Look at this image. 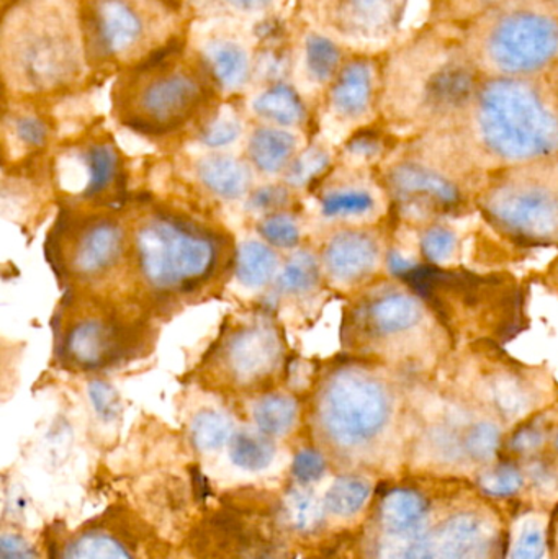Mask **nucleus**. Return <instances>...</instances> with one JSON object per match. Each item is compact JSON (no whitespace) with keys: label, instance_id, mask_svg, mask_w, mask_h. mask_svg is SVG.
Masks as SVG:
<instances>
[{"label":"nucleus","instance_id":"obj_10","mask_svg":"<svg viewBox=\"0 0 558 559\" xmlns=\"http://www.w3.org/2000/svg\"><path fill=\"white\" fill-rule=\"evenodd\" d=\"M49 245L59 277L74 289L95 292L127 269V219L104 209L66 210Z\"/></svg>","mask_w":558,"mask_h":559},{"label":"nucleus","instance_id":"obj_4","mask_svg":"<svg viewBox=\"0 0 558 559\" xmlns=\"http://www.w3.org/2000/svg\"><path fill=\"white\" fill-rule=\"evenodd\" d=\"M416 411L406 473L474 481L503 453L507 424L468 393L428 394Z\"/></svg>","mask_w":558,"mask_h":559},{"label":"nucleus","instance_id":"obj_19","mask_svg":"<svg viewBox=\"0 0 558 559\" xmlns=\"http://www.w3.org/2000/svg\"><path fill=\"white\" fill-rule=\"evenodd\" d=\"M406 0H333L331 19L343 35L356 39H385L402 20Z\"/></svg>","mask_w":558,"mask_h":559},{"label":"nucleus","instance_id":"obj_31","mask_svg":"<svg viewBox=\"0 0 558 559\" xmlns=\"http://www.w3.org/2000/svg\"><path fill=\"white\" fill-rule=\"evenodd\" d=\"M418 242L419 252L425 255L426 261L439 267H449L461 258V233L452 225L438 223L428 226L419 236Z\"/></svg>","mask_w":558,"mask_h":559},{"label":"nucleus","instance_id":"obj_43","mask_svg":"<svg viewBox=\"0 0 558 559\" xmlns=\"http://www.w3.org/2000/svg\"><path fill=\"white\" fill-rule=\"evenodd\" d=\"M288 187H261L252 193L249 199V206L258 210V212L269 215V213L281 212L287 205L288 199H290V192Z\"/></svg>","mask_w":558,"mask_h":559},{"label":"nucleus","instance_id":"obj_34","mask_svg":"<svg viewBox=\"0 0 558 559\" xmlns=\"http://www.w3.org/2000/svg\"><path fill=\"white\" fill-rule=\"evenodd\" d=\"M259 235L262 241L272 248L292 251L297 249L301 241V229L297 218L290 213L274 212L264 215L259 222Z\"/></svg>","mask_w":558,"mask_h":559},{"label":"nucleus","instance_id":"obj_33","mask_svg":"<svg viewBox=\"0 0 558 559\" xmlns=\"http://www.w3.org/2000/svg\"><path fill=\"white\" fill-rule=\"evenodd\" d=\"M62 559H134L131 551L114 535L88 532L66 547Z\"/></svg>","mask_w":558,"mask_h":559},{"label":"nucleus","instance_id":"obj_15","mask_svg":"<svg viewBox=\"0 0 558 559\" xmlns=\"http://www.w3.org/2000/svg\"><path fill=\"white\" fill-rule=\"evenodd\" d=\"M459 164L439 163V157L416 156L395 160L387 170V193L409 219L446 215L464 202Z\"/></svg>","mask_w":558,"mask_h":559},{"label":"nucleus","instance_id":"obj_36","mask_svg":"<svg viewBox=\"0 0 558 559\" xmlns=\"http://www.w3.org/2000/svg\"><path fill=\"white\" fill-rule=\"evenodd\" d=\"M324 504H320L311 492L292 489L287 499L288 521L300 532H311L323 521Z\"/></svg>","mask_w":558,"mask_h":559},{"label":"nucleus","instance_id":"obj_39","mask_svg":"<svg viewBox=\"0 0 558 559\" xmlns=\"http://www.w3.org/2000/svg\"><path fill=\"white\" fill-rule=\"evenodd\" d=\"M12 133L25 150H41L48 143V124L36 115H19L13 118Z\"/></svg>","mask_w":558,"mask_h":559},{"label":"nucleus","instance_id":"obj_38","mask_svg":"<svg viewBox=\"0 0 558 559\" xmlns=\"http://www.w3.org/2000/svg\"><path fill=\"white\" fill-rule=\"evenodd\" d=\"M520 0H436L439 15L444 19H472V16L487 15L498 9H507L511 3Z\"/></svg>","mask_w":558,"mask_h":559},{"label":"nucleus","instance_id":"obj_37","mask_svg":"<svg viewBox=\"0 0 558 559\" xmlns=\"http://www.w3.org/2000/svg\"><path fill=\"white\" fill-rule=\"evenodd\" d=\"M328 166H330V154L321 147H310L300 156L295 157L294 163L288 167L287 183L294 189L308 186L321 177Z\"/></svg>","mask_w":558,"mask_h":559},{"label":"nucleus","instance_id":"obj_11","mask_svg":"<svg viewBox=\"0 0 558 559\" xmlns=\"http://www.w3.org/2000/svg\"><path fill=\"white\" fill-rule=\"evenodd\" d=\"M66 299L56 318V354L69 370L100 371L117 365L138 344L140 322L97 292Z\"/></svg>","mask_w":558,"mask_h":559},{"label":"nucleus","instance_id":"obj_3","mask_svg":"<svg viewBox=\"0 0 558 559\" xmlns=\"http://www.w3.org/2000/svg\"><path fill=\"white\" fill-rule=\"evenodd\" d=\"M127 228L130 285L151 305L199 301L235 271L238 249L229 233L173 206L144 203Z\"/></svg>","mask_w":558,"mask_h":559},{"label":"nucleus","instance_id":"obj_7","mask_svg":"<svg viewBox=\"0 0 558 559\" xmlns=\"http://www.w3.org/2000/svg\"><path fill=\"white\" fill-rule=\"evenodd\" d=\"M474 128L482 151L504 166L558 156V110L527 79L497 75L478 85Z\"/></svg>","mask_w":558,"mask_h":559},{"label":"nucleus","instance_id":"obj_1","mask_svg":"<svg viewBox=\"0 0 558 559\" xmlns=\"http://www.w3.org/2000/svg\"><path fill=\"white\" fill-rule=\"evenodd\" d=\"M370 522L369 559H507L508 511L471 479L406 473Z\"/></svg>","mask_w":558,"mask_h":559},{"label":"nucleus","instance_id":"obj_32","mask_svg":"<svg viewBox=\"0 0 558 559\" xmlns=\"http://www.w3.org/2000/svg\"><path fill=\"white\" fill-rule=\"evenodd\" d=\"M233 423L218 409H202L190 424V439L200 452H216L231 442Z\"/></svg>","mask_w":558,"mask_h":559},{"label":"nucleus","instance_id":"obj_23","mask_svg":"<svg viewBox=\"0 0 558 559\" xmlns=\"http://www.w3.org/2000/svg\"><path fill=\"white\" fill-rule=\"evenodd\" d=\"M298 138L281 128H258L249 138L248 157L264 176L287 173L297 157Z\"/></svg>","mask_w":558,"mask_h":559},{"label":"nucleus","instance_id":"obj_46","mask_svg":"<svg viewBox=\"0 0 558 559\" xmlns=\"http://www.w3.org/2000/svg\"><path fill=\"white\" fill-rule=\"evenodd\" d=\"M226 2L242 12H259V10L268 9L274 0H226Z\"/></svg>","mask_w":558,"mask_h":559},{"label":"nucleus","instance_id":"obj_45","mask_svg":"<svg viewBox=\"0 0 558 559\" xmlns=\"http://www.w3.org/2000/svg\"><path fill=\"white\" fill-rule=\"evenodd\" d=\"M549 554L550 559H558V502L550 511L549 518Z\"/></svg>","mask_w":558,"mask_h":559},{"label":"nucleus","instance_id":"obj_5","mask_svg":"<svg viewBox=\"0 0 558 559\" xmlns=\"http://www.w3.org/2000/svg\"><path fill=\"white\" fill-rule=\"evenodd\" d=\"M212 72L167 45L121 75L114 107L124 127L146 136H167L192 123L213 97Z\"/></svg>","mask_w":558,"mask_h":559},{"label":"nucleus","instance_id":"obj_20","mask_svg":"<svg viewBox=\"0 0 558 559\" xmlns=\"http://www.w3.org/2000/svg\"><path fill=\"white\" fill-rule=\"evenodd\" d=\"M376 98V71L364 59L349 62L337 75L331 91V107L344 121L369 117Z\"/></svg>","mask_w":558,"mask_h":559},{"label":"nucleus","instance_id":"obj_29","mask_svg":"<svg viewBox=\"0 0 558 559\" xmlns=\"http://www.w3.org/2000/svg\"><path fill=\"white\" fill-rule=\"evenodd\" d=\"M256 114L281 127H295L305 120V107L300 95L285 84L274 85L256 97Z\"/></svg>","mask_w":558,"mask_h":559},{"label":"nucleus","instance_id":"obj_8","mask_svg":"<svg viewBox=\"0 0 558 559\" xmlns=\"http://www.w3.org/2000/svg\"><path fill=\"white\" fill-rule=\"evenodd\" d=\"M81 22L59 0H26L3 25V61L12 79L36 92L58 91L82 68Z\"/></svg>","mask_w":558,"mask_h":559},{"label":"nucleus","instance_id":"obj_21","mask_svg":"<svg viewBox=\"0 0 558 559\" xmlns=\"http://www.w3.org/2000/svg\"><path fill=\"white\" fill-rule=\"evenodd\" d=\"M195 174L203 189L226 202L242 199L251 190V167L231 154H206L197 160Z\"/></svg>","mask_w":558,"mask_h":559},{"label":"nucleus","instance_id":"obj_14","mask_svg":"<svg viewBox=\"0 0 558 559\" xmlns=\"http://www.w3.org/2000/svg\"><path fill=\"white\" fill-rule=\"evenodd\" d=\"M156 0H84L79 9L85 52L100 64L150 58L157 38ZM159 51V49H157Z\"/></svg>","mask_w":558,"mask_h":559},{"label":"nucleus","instance_id":"obj_2","mask_svg":"<svg viewBox=\"0 0 558 559\" xmlns=\"http://www.w3.org/2000/svg\"><path fill=\"white\" fill-rule=\"evenodd\" d=\"M387 365L367 358L324 370L311 396V423L337 459L367 468L408 466L413 406Z\"/></svg>","mask_w":558,"mask_h":559},{"label":"nucleus","instance_id":"obj_16","mask_svg":"<svg viewBox=\"0 0 558 559\" xmlns=\"http://www.w3.org/2000/svg\"><path fill=\"white\" fill-rule=\"evenodd\" d=\"M66 169L56 170L61 189L79 209H104L120 199L124 190V167L111 141L92 140L64 159Z\"/></svg>","mask_w":558,"mask_h":559},{"label":"nucleus","instance_id":"obj_18","mask_svg":"<svg viewBox=\"0 0 558 559\" xmlns=\"http://www.w3.org/2000/svg\"><path fill=\"white\" fill-rule=\"evenodd\" d=\"M389 193L366 169H346L324 177L318 192L321 216L344 226H373L387 212Z\"/></svg>","mask_w":558,"mask_h":559},{"label":"nucleus","instance_id":"obj_12","mask_svg":"<svg viewBox=\"0 0 558 559\" xmlns=\"http://www.w3.org/2000/svg\"><path fill=\"white\" fill-rule=\"evenodd\" d=\"M554 159V157H553ZM511 167L482 193L497 229L531 242H558V160Z\"/></svg>","mask_w":558,"mask_h":559},{"label":"nucleus","instance_id":"obj_27","mask_svg":"<svg viewBox=\"0 0 558 559\" xmlns=\"http://www.w3.org/2000/svg\"><path fill=\"white\" fill-rule=\"evenodd\" d=\"M206 62L213 79L225 88H239L249 78L248 52L231 39H216L206 48Z\"/></svg>","mask_w":558,"mask_h":559},{"label":"nucleus","instance_id":"obj_44","mask_svg":"<svg viewBox=\"0 0 558 559\" xmlns=\"http://www.w3.org/2000/svg\"><path fill=\"white\" fill-rule=\"evenodd\" d=\"M0 559H35V550L19 535H3Z\"/></svg>","mask_w":558,"mask_h":559},{"label":"nucleus","instance_id":"obj_42","mask_svg":"<svg viewBox=\"0 0 558 559\" xmlns=\"http://www.w3.org/2000/svg\"><path fill=\"white\" fill-rule=\"evenodd\" d=\"M241 134V123L235 117H218L205 128L202 141L205 146L218 150L235 143Z\"/></svg>","mask_w":558,"mask_h":559},{"label":"nucleus","instance_id":"obj_41","mask_svg":"<svg viewBox=\"0 0 558 559\" xmlns=\"http://www.w3.org/2000/svg\"><path fill=\"white\" fill-rule=\"evenodd\" d=\"M292 472L300 485H311V483L320 481L327 473V459L318 450H300L295 456Z\"/></svg>","mask_w":558,"mask_h":559},{"label":"nucleus","instance_id":"obj_17","mask_svg":"<svg viewBox=\"0 0 558 559\" xmlns=\"http://www.w3.org/2000/svg\"><path fill=\"white\" fill-rule=\"evenodd\" d=\"M385 245L373 226H344L330 236L321 265L331 285L340 289L363 288L387 264Z\"/></svg>","mask_w":558,"mask_h":559},{"label":"nucleus","instance_id":"obj_28","mask_svg":"<svg viewBox=\"0 0 558 559\" xmlns=\"http://www.w3.org/2000/svg\"><path fill=\"white\" fill-rule=\"evenodd\" d=\"M373 496L372 481L363 475L337 478L324 495V509L337 519H353L366 509Z\"/></svg>","mask_w":558,"mask_h":559},{"label":"nucleus","instance_id":"obj_6","mask_svg":"<svg viewBox=\"0 0 558 559\" xmlns=\"http://www.w3.org/2000/svg\"><path fill=\"white\" fill-rule=\"evenodd\" d=\"M344 347L379 364L429 367L442 348V332L428 306L393 282L369 285L344 312Z\"/></svg>","mask_w":558,"mask_h":559},{"label":"nucleus","instance_id":"obj_40","mask_svg":"<svg viewBox=\"0 0 558 559\" xmlns=\"http://www.w3.org/2000/svg\"><path fill=\"white\" fill-rule=\"evenodd\" d=\"M88 397H91L95 414L104 423H111V420L117 419L118 414H120V396L110 383L92 381L91 386H88Z\"/></svg>","mask_w":558,"mask_h":559},{"label":"nucleus","instance_id":"obj_35","mask_svg":"<svg viewBox=\"0 0 558 559\" xmlns=\"http://www.w3.org/2000/svg\"><path fill=\"white\" fill-rule=\"evenodd\" d=\"M340 49L327 36L310 35L307 39V68L314 81H331L340 68Z\"/></svg>","mask_w":558,"mask_h":559},{"label":"nucleus","instance_id":"obj_22","mask_svg":"<svg viewBox=\"0 0 558 559\" xmlns=\"http://www.w3.org/2000/svg\"><path fill=\"white\" fill-rule=\"evenodd\" d=\"M550 511L537 508L514 509L510 519L507 559H550Z\"/></svg>","mask_w":558,"mask_h":559},{"label":"nucleus","instance_id":"obj_30","mask_svg":"<svg viewBox=\"0 0 558 559\" xmlns=\"http://www.w3.org/2000/svg\"><path fill=\"white\" fill-rule=\"evenodd\" d=\"M274 440L262 432L239 430L229 442V459L238 468L246 472H262L269 468L275 459Z\"/></svg>","mask_w":558,"mask_h":559},{"label":"nucleus","instance_id":"obj_25","mask_svg":"<svg viewBox=\"0 0 558 559\" xmlns=\"http://www.w3.org/2000/svg\"><path fill=\"white\" fill-rule=\"evenodd\" d=\"M323 275L318 255L307 249L294 252L278 271L275 292L285 298H305L320 288Z\"/></svg>","mask_w":558,"mask_h":559},{"label":"nucleus","instance_id":"obj_24","mask_svg":"<svg viewBox=\"0 0 558 559\" xmlns=\"http://www.w3.org/2000/svg\"><path fill=\"white\" fill-rule=\"evenodd\" d=\"M281 264L272 246L259 239L241 242L236 251L235 277L248 289H261L277 278Z\"/></svg>","mask_w":558,"mask_h":559},{"label":"nucleus","instance_id":"obj_26","mask_svg":"<svg viewBox=\"0 0 558 559\" xmlns=\"http://www.w3.org/2000/svg\"><path fill=\"white\" fill-rule=\"evenodd\" d=\"M298 401L290 394L265 393L261 394L252 406V419L259 432L264 436L284 437L294 429L298 420Z\"/></svg>","mask_w":558,"mask_h":559},{"label":"nucleus","instance_id":"obj_9","mask_svg":"<svg viewBox=\"0 0 558 559\" xmlns=\"http://www.w3.org/2000/svg\"><path fill=\"white\" fill-rule=\"evenodd\" d=\"M287 342L265 312L236 316L226 322L200 364L202 386L218 393L265 394L281 380Z\"/></svg>","mask_w":558,"mask_h":559},{"label":"nucleus","instance_id":"obj_13","mask_svg":"<svg viewBox=\"0 0 558 559\" xmlns=\"http://www.w3.org/2000/svg\"><path fill=\"white\" fill-rule=\"evenodd\" d=\"M482 52L503 78L539 74L558 61V16L533 7L504 9L485 32Z\"/></svg>","mask_w":558,"mask_h":559}]
</instances>
